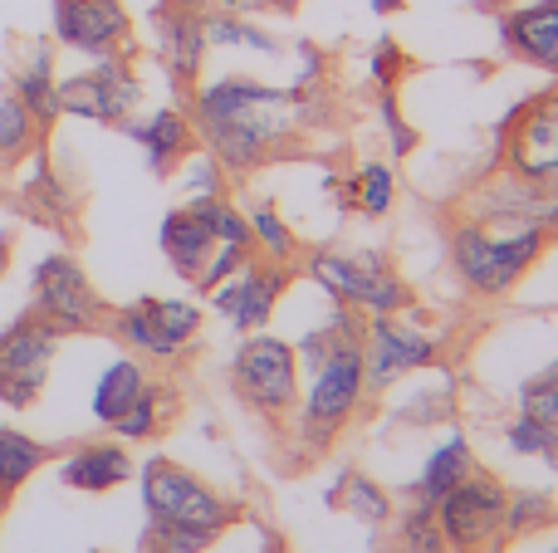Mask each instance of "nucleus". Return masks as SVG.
Segmentation results:
<instances>
[{
	"instance_id": "1",
	"label": "nucleus",
	"mask_w": 558,
	"mask_h": 553,
	"mask_svg": "<svg viewBox=\"0 0 558 553\" xmlns=\"http://www.w3.org/2000/svg\"><path fill=\"white\" fill-rule=\"evenodd\" d=\"M308 103L294 88H270L255 78H216L196 88L192 127L221 172H251L304 127Z\"/></svg>"
},
{
	"instance_id": "2",
	"label": "nucleus",
	"mask_w": 558,
	"mask_h": 553,
	"mask_svg": "<svg viewBox=\"0 0 558 553\" xmlns=\"http://www.w3.org/2000/svg\"><path fill=\"white\" fill-rule=\"evenodd\" d=\"M299 358L314 368L304 397V437L324 446L363 402V323H353L348 314H338V323L328 319V329L308 333Z\"/></svg>"
},
{
	"instance_id": "3",
	"label": "nucleus",
	"mask_w": 558,
	"mask_h": 553,
	"mask_svg": "<svg viewBox=\"0 0 558 553\" xmlns=\"http://www.w3.org/2000/svg\"><path fill=\"white\" fill-rule=\"evenodd\" d=\"M544 245H549V231L514 225V221H465L451 235V255H456L461 280L475 294H490V299L495 294H510L520 284V274L539 260Z\"/></svg>"
},
{
	"instance_id": "4",
	"label": "nucleus",
	"mask_w": 558,
	"mask_h": 553,
	"mask_svg": "<svg viewBox=\"0 0 558 553\" xmlns=\"http://www.w3.org/2000/svg\"><path fill=\"white\" fill-rule=\"evenodd\" d=\"M29 314L54 323L59 333H94L108 323V304L88 284L84 265L69 255H45L29 280Z\"/></svg>"
},
{
	"instance_id": "5",
	"label": "nucleus",
	"mask_w": 558,
	"mask_h": 553,
	"mask_svg": "<svg viewBox=\"0 0 558 553\" xmlns=\"http://www.w3.org/2000/svg\"><path fill=\"white\" fill-rule=\"evenodd\" d=\"M231 382L245 407L279 421L294 411V397H299V353L289 348L284 339H270V333L255 329L251 339L241 343V353H235Z\"/></svg>"
},
{
	"instance_id": "6",
	"label": "nucleus",
	"mask_w": 558,
	"mask_h": 553,
	"mask_svg": "<svg viewBox=\"0 0 558 553\" xmlns=\"http://www.w3.org/2000/svg\"><path fill=\"white\" fill-rule=\"evenodd\" d=\"M64 333L54 323H45L39 314H20L5 333H0V402L10 411H25L39 402L54 368V353Z\"/></svg>"
},
{
	"instance_id": "7",
	"label": "nucleus",
	"mask_w": 558,
	"mask_h": 553,
	"mask_svg": "<svg viewBox=\"0 0 558 553\" xmlns=\"http://www.w3.org/2000/svg\"><path fill=\"white\" fill-rule=\"evenodd\" d=\"M143 505L153 525H192L221 534L226 519H231V509H226V500L216 490H206L192 470H182L167 456L143 466Z\"/></svg>"
},
{
	"instance_id": "8",
	"label": "nucleus",
	"mask_w": 558,
	"mask_h": 553,
	"mask_svg": "<svg viewBox=\"0 0 558 553\" xmlns=\"http://www.w3.org/2000/svg\"><path fill=\"white\" fill-rule=\"evenodd\" d=\"M137 98H143V84H137L133 64L123 54L94 59V69L59 78V113L88 118V123L104 127H123L128 113L137 108Z\"/></svg>"
},
{
	"instance_id": "9",
	"label": "nucleus",
	"mask_w": 558,
	"mask_h": 553,
	"mask_svg": "<svg viewBox=\"0 0 558 553\" xmlns=\"http://www.w3.org/2000/svg\"><path fill=\"white\" fill-rule=\"evenodd\" d=\"M308 274L333 294L338 304L348 309H363L367 319L373 314H397L407 309V284L387 270L377 255H333V250H318L308 260Z\"/></svg>"
},
{
	"instance_id": "10",
	"label": "nucleus",
	"mask_w": 558,
	"mask_h": 553,
	"mask_svg": "<svg viewBox=\"0 0 558 553\" xmlns=\"http://www.w3.org/2000/svg\"><path fill=\"white\" fill-rule=\"evenodd\" d=\"M108 329L143 358H177L202 333V309L192 299H137L108 314Z\"/></svg>"
},
{
	"instance_id": "11",
	"label": "nucleus",
	"mask_w": 558,
	"mask_h": 553,
	"mask_svg": "<svg viewBox=\"0 0 558 553\" xmlns=\"http://www.w3.org/2000/svg\"><path fill=\"white\" fill-rule=\"evenodd\" d=\"M505 172L558 192V88L530 98L505 133Z\"/></svg>"
},
{
	"instance_id": "12",
	"label": "nucleus",
	"mask_w": 558,
	"mask_h": 553,
	"mask_svg": "<svg viewBox=\"0 0 558 553\" xmlns=\"http://www.w3.org/2000/svg\"><path fill=\"white\" fill-rule=\"evenodd\" d=\"M436 525H441L446 549H485L495 534H500V519H505V490L500 480L490 476H465L456 490H446L436 500Z\"/></svg>"
},
{
	"instance_id": "13",
	"label": "nucleus",
	"mask_w": 558,
	"mask_h": 553,
	"mask_svg": "<svg viewBox=\"0 0 558 553\" xmlns=\"http://www.w3.org/2000/svg\"><path fill=\"white\" fill-rule=\"evenodd\" d=\"M49 15H54L59 45L88 59L128 54V45H133V20H128L123 0H54Z\"/></svg>"
},
{
	"instance_id": "14",
	"label": "nucleus",
	"mask_w": 558,
	"mask_h": 553,
	"mask_svg": "<svg viewBox=\"0 0 558 553\" xmlns=\"http://www.w3.org/2000/svg\"><path fill=\"white\" fill-rule=\"evenodd\" d=\"M436 358V343L426 333L397 323L392 314H373L363 323V388L383 392L392 388L402 372H416Z\"/></svg>"
},
{
	"instance_id": "15",
	"label": "nucleus",
	"mask_w": 558,
	"mask_h": 553,
	"mask_svg": "<svg viewBox=\"0 0 558 553\" xmlns=\"http://www.w3.org/2000/svg\"><path fill=\"white\" fill-rule=\"evenodd\" d=\"M284 284H289V265H279V260H270V265L245 260L231 280H221L211 290V304H216V314H226V319H231L241 333H255V329H265V319L275 314Z\"/></svg>"
},
{
	"instance_id": "16",
	"label": "nucleus",
	"mask_w": 558,
	"mask_h": 553,
	"mask_svg": "<svg viewBox=\"0 0 558 553\" xmlns=\"http://www.w3.org/2000/svg\"><path fill=\"white\" fill-rule=\"evenodd\" d=\"M481 221H514V225H539V231H558V192L539 182H520L505 172L475 196Z\"/></svg>"
},
{
	"instance_id": "17",
	"label": "nucleus",
	"mask_w": 558,
	"mask_h": 553,
	"mask_svg": "<svg viewBox=\"0 0 558 553\" xmlns=\"http://www.w3.org/2000/svg\"><path fill=\"white\" fill-rule=\"evenodd\" d=\"M211 196H192L182 211H172L162 221V255L172 260V270L182 280H196L206 270V260L216 255V231H211V211H206Z\"/></svg>"
},
{
	"instance_id": "18",
	"label": "nucleus",
	"mask_w": 558,
	"mask_h": 553,
	"mask_svg": "<svg viewBox=\"0 0 558 553\" xmlns=\"http://www.w3.org/2000/svg\"><path fill=\"white\" fill-rule=\"evenodd\" d=\"M59 480L69 490H84V495H104V490H118L123 480H133V460L118 441H88V446H74L64 456Z\"/></svg>"
},
{
	"instance_id": "19",
	"label": "nucleus",
	"mask_w": 558,
	"mask_h": 553,
	"mask_svg": "<svg viewBox=\"0 0 558 553\" xmlns=\"http://www.w3.org/2000/svg\"><path fill=\"white\" fill-rule=\"evenodd\" d=\"M123 133L147 152V167H153V172H172L196 143L192 118L177 113V108H162V113L143 118V123H123Z\"/></svg>"
},
{
	"instance_id": "20",
	"label": "nucleus",
	"mask_w": 558,
	"mask_h": 553,
	"mask_svg": "<svg viewBox=\"0 0 558 553\" xmlns=\"http://www.w3.org/2000/svg\"><path fill=\"white\" fill-rule=\"evenodd\" d=\"M505 45L520 59H530V64L558 74V5L539 0V5L510 10V15H505Z\"/></svg>"
},
{
	"instance_id": "21",
	"label": "nucleus",
	"mask_w": 558,
	"mask_h": 553,
	"mask_svg": "<svg viewBox=\"0 0 558 553\" xmlns=\"http://www.w3.org/2000/svg\"><path fill=\"white\" fill-rule=\"evenodd\" d=\"M10 94H15L20 103L29 108V118H35L39 133H45V127L59 118L54 49H49V45H29V49H25V59L15 64V88H10Z\"/></svg>"
},
{
	"instance_id": "22",
	"label": "nucleus",
	"mask_w": 558,
	"mask_h": 553,
	"mask_svg": "<svg viewBox=\"0 0 558 553\" xmlns=\"http://www.w3.org/2000/svg\"><path fill=\"white\" fill-rule=\"evenodd\" d=\"M162 59L172 84H196L206 59V29H202V10H172L162 15Z\"/></svg>"
},
{
	"instance_id": "23",
	"label": "nucleus",
	"mask_w": 558,
	"mask_h": 553,
	"mask_svg": "<svg viewBox=\"0 0 558 553\" xmlns=\"http://www.w3.org/2000/svg\"><path fill=\"white\" fill-rule=\"evenodd\" d=\"M143 388H147V372H143V362L137 358L108 362L104 378L94 382V417L104 421V427H113V421L123 417L137 397H143Z\"/></svg>"
},
{
	"instance_id": "24",
	"label": "nucleus",
	"mask_w": 558,
	"mask_h": 553,
	"mask_svg": "<svg viewBox=\"0 0 558 553\" xmlns=\"http://www.w3.org/2000/svg\"><path fill=\"white\" fill-rule=\"evenodd\" d=\"M45 460H49V446H39L35 437H25L15 427H0V495H15Z\"/></svg>"
},
{
	"instance_id": "25",
	"label": "nucleus",
	"mask_w": 558,
	"mask_h": 553,
	"mask_svg": "<svg viewBox=\"0 0 558 553\" xmlns=\"http://www.w3.org/2000/svg\"><path fill=\"white\" fill-rule=\"evenodd\" d=\"M471 476V446H465L461 437L441 441L436 446V456L426 460V476H422V500L426 505H436V500L446 495V490H456L461 480Z\"/></svg>"
},
{
	"instance_id": "26",
	"label": "nucleus",
	"mask_w": 558,
	"mask_h": 553,
	"mask_svg": "<svg viewBox=\"0 0 558 553\" xmlns=\"http://www.w3.org/2000/svg\"><path fill=\"white\" fill-rule=\"evenodd\" d=\"M206 29V49H260V54H279V45L265 29H255L245 15H231V10H216V15H202Z\"/></svg>"
},
{
	"instance_id": "27",
	"label": "nucleus",
	"mask_w": 558,
	"mask_h": 553,
	"mask_svg": "<svg viewBox=\"0 0 558 553\" xmlns=\"http://www.w3.org/2000/svg\"><path fill=\"white\" fill-rule=\"evenodd\" d=\"M35 137H39V123L29 118V108L20 103L15 94H5L0 98V162H20V157L35 147Z\"/></svg>"
},
{
	"instance_id": "28",
	"label": "nucleus",
	"mask_w": 558,
	"mask_h": 553,
	"mask_svg": "<svg viewBox=\"0 0 558 553\" xmlns=\"http://www.w3.org/2000/svg\"><path fill=\"white\" fill-rule=\"evenodd\" d=\"M216 529H192V525H153L147 519V539L143 553H202L211 549Z\"/></svg>"
},
{
	"instance_id": "29",
	"label": "nucleus",
	"mask_w": 558,
	"mask_h": 553,
	"mask_svg": "<svg viewBox=\"0 0 558 553\" xmlns=\"http://www.w3.org/2000/svg\"><path fill=\"white\" fill-rule=\"evenodd\" d=\"M353 201L367 216H387V206H392V172L383 162H367L353 182Z\"/></svg>"
},
{
	"instance_id": "30",
	"label": "nucleus",
	"mask_w": 558,
	"mask_h": 553,
	"mask_svg": "<svg viewBox=\"0 0 558 553\" xmlns=\"http://www.w3.org/2000/svg\"><path fill=\"white\" fill-rule=\"evenodd\" d=\"M402 544L407 553H446V539H441V525H436V509L426 505H412V515L402 519Z\"/></svg>"
},
{
	"instance_id": "31",
	"label": "nucleus",
	"mask_w": 558,
	"mask_h": 553,
	"mask_svg": "<svg viewBox=\"0 0 558 553\" xmlns=\"http://www.w3.org/2000/svg\"><path fill=\"white\" fill-rule=\"evenodd\" d=\"M245 221H251V245H260V250L270 255V260L284 265L289 255H294V235L284 231V221H279L270 206H260V211L245 216Z\"/></svg>"
},
{
	"instance_id": "32",
	"label": "nucleus",
	"mask_w": 558,
	"mask_h": 553,
	"mask_svg": "<svg viewBox=\"0 0 558 553\" xmlns=\"http://www.w3.org/2000/svg\"><path fill=\"white\" fill-rule=\"evenodd\" d=\"M505 441H510L514 456H544L558 470V437H554V431H544L539 421H530V417L510 421V437H505Z\"/></svg>"
},
{
	"instance_id": "33",
	"label": "nucleus",
	"mask_w": 558,
	"mask_h": 553,
	"mask_svg": "<svg viewBox=\"0 0 558 553\" xmlns=\"http://www.w3.org/2000/svg\"><path fill=\"white\" fill-rule=\"evenodd\" d=\"M520 417L539 421L544 431H554L558 437V382L554 378H539V382H530V388L520 392Z\"/></svg>"
},
{
	"instance_id": "34",
	"label": "nucleus",
	"mask_w": 558,
	"mask_h": 553,
	"mask_svg": "<svg viewBox=\"0 0 558 553\" xmlns=\"http://www.w3.org/2000/svg\"><path fill=\"white\" fill-rule=\"evenodd\" d=\"M108 431H113V437H123V441H147V437H153V431H157V392H153V382H147L143 397H137Z\"/></svg>"
},
{
	"instance_id": "35",
	"label": "nucleus",
	"mask_w": 558,
	"mask_h": 553,
	"mask_svg": "<svg viewBox=\"0 0 558 553\" xmlns=\"http://www.w3.org/2000/svg\"><path fill=\"white\" fill-rule=\"evenodd\" d=\"M549 519V500L544 495H505V519H500V534H524V529H539Z\"/></svg>"
},
{
	"instance_id": "36",
	"label": "nucleus",
	"mask_w": 558,
	"mask_h": 553,
	"mask_svg": "<svg viewBox=\"0 0 558 553\" xmlns=\"http://www.w3.org/2000/svg\"><path fill=\"white\" fill-rule=\"evenodd\" d=\"M348 509L363 519H387V495L367 480H348Z\"/></svg>"
},
{
	"instance_id": "37",
	"label": "nucleus",
	"mask_w": 558,
	"mask_h": 553,
	"mask_svg": "<svg viewBox=\"0 0 558 553\" xmlns=\"http://www.w3.org/2000/svg\"><path fill=\"white\" fill-rule=\"evenodd\" d=\"M260 5H270V0H216V10H231V15H251Z\"/></svg>"
},
{
	"instance_id": "38",
	"label": "nucleus",
	"mask_w": 558,
	"mask_h": 553,
	"mask_svg": "<svg viewBox=\"0 0 558 553\" xmlns=\"http://www.w3.org/2000/svg\"><path fill=\"white\" fill-rule=\"evenodd\" d=\"M10 250H15V235H0V280H5V270H10Z\"/></svg>"
},
{
	"instance_id": "39",
	"label": "nucleus",
	"mask_w": 558,
	"mask_h": 553,
	"mask_svg": "<svg viewBox=\"0 0 558 553\" xmlns=\"http://www.w3.org/2000/svg\"><path fill=\"white\" fill-rule=\"evenodd\" d=\"M167 5H172V10H206L211 0H167Z\"/></svg>"
},
{
	"instance_id": "40",
	"label": "nucleus",
	"mask_w": 558,
	"mask_h": 553,
	"mask_svg": "<svg viewBox=\"0 0 558 553\" xmlns=\"http://www.w3.org/2000/svg\"><path fill=\"white\" fill-rule=\"evenodd\" d=\"M270 5H279V10H294V5H299V0H270Z\"/></svg>"
},
{
	"instance_id": "41",
	"label": "nucleus",
	"mask_w": 558,
	"mask_h": 553,
	"mask_svg": "<svg viewBox=\"0 0 558 553\" xmlns=\"http://www.w3.org/2000/svg\"><path fill=\"white\" fill-rule=\"evenodd\" d=\"M373 5H377V10H397V0H373Z\"/></svg>"
},
{
	"instance_id": "42",
	"label": "nucleus",
	"mask_w": 558,
	"mask_h": 553,
	"mask_svg": "<svg viewBox=\"0 0 558 553\" xmlns=\"http://www.w3.org/2000/svg\"><path fill=\"white\" fill-rule=\"evenodd\" d=\"M481 5H505V0H481Z\"/></svg>"
},
{
	"instance_id": "43",
	"label": "nucleus",
	"mask_w": 558,
	"mask_h": 553,
	"mask_svg": "<svg viewBox=\"0 0 558 553\" xmlns=\"http://www.w3.org/2000/svg\"><path fill=\"white\" fill-rule=\"evenodd\" d=\"M549 378H554V382H558V368H554V372H549Z\"/></svg>"
},
{
	"instance_id": "44",
	"label": "nucleus",
	"mask_w": 558,
	"mask_h": 553,
	"mask_svg": "<svg viewBox=\"0 0 558 553\" xmlns=\"http://www.w3.org/2000/svg\"><path fill=\"white\" fill-rule=\"evenodd\" d=\"M0 505H5V495H0Z\"/></svg>"
},
{
	"instance_id": "45",
	"label": "nucleus",
	"mask_w": 558,
	"mask_h": 553,
	"mask_svg": "<svg viewBox=\"0 0 558 553\" xmlns=\"http://www.w3.org/2000/svg\"><path fill=\"white\" fill-rule=\"evenodd\" d=\"M549 5H558V0H549Z\"/></svg>"
},
{
	"instance_id": "46",
	"label": "nucleus",
	"mask_w": 558,
	"mask_h": 553,
	"mask_svg": "<svg viewBox=\"0 0 558 553\" xmlns=\"http://www.w3.org/2000/svg\"><path fill=\"white\" fill-rule=\"evenodd\" d=\"M0 167H5V162H0Z\"/></svg>"
},
{
	"instance_id": "47",
	"label": "nucleus",
	"mask_w": 558,
	"mask_h": 553,
	"mask_svg": "<svg viewBox=\"0 0 558 553\" xmlns=\"http://www.w3.org/2000/svg\"><path fill=\"white\" fill-rule=\"evenodd\" d=\"M554 553H558V549H554Z\"/></svg>"
}]
</instances>
